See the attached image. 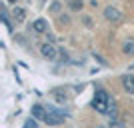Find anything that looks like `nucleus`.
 <instances>
[{
  "instance_id": "nucleus-7",
  "label": "nucleus",
  "mask_w": 134,
  "mask_h": 128,
  "mask_svg": "<svg viewBox=\"0 0 134 128\" xmlns=\"http://www.w3.org/2000/svg\"><path fill=\"white\" fill-rule=\"evenodd\" d=\"M122 86L128 94H134V76H124L122 78Z\"/></svg>"
},
{
  "instance_id": "nucleus-1",
  "label": "nucleus",
  "mask_w": 134,
  "mask_h": 128,
  "mask_svg": "<svg viewBox=\"0 0 134 128\" xmlns=\"http://www.w3.org/2000/svg\"><path fill=\"white\" fill-rule=\"evenodd\" d=\"M92 106H94L96 112H100V114H110V116H114V102L110 100V94H108L104 88H98L94 92Z\"/></svg>"
},
{
  "instance_id": "nucleus-6",
  "label": "nucleus",
  "mask_w": 134,
  "mask_h": 128,
  "mask_svg": "<svg viewBox=\"0 0 134 128\" xmlns=\"http://www.w3.org/2000/svg\"><path fill=\"white\" fill-rule=\"evenodd\" d=\"M32 118H36V120H44L46 118V110L42 104H34L32 106Z\"/></svg>"
},
{
  "instance_id": "nucleus-5",
  "label": "nucleus",
  "mask_w": 134,
  "mask_h": 128,
  "mask_svg": "<svg viewBox=\"0 0 134 128\" xmlns=\"http://www.w3.org/2000/svg\"><path fill=\"white\" fill-rule=\"evenodd\" d=\"M32 30H34V32H38V34H44L46 30H48V24H46V20H44V18L34 20V22H32Z\"/></svg>"
},
{
  "instance_id": "nucleus-8",
  "label": "nucleus",
  "mask_w": 134,
  "mask_h": 128,
  "mask_svg": "<svg viewBox=\"0 0 134 128\" xmlns=\"http://www.w3.org/2000/svg\"><path fill=\"white\" fill-rule=\"evenodd\" d=\"M122 52H124L126 56H134V38L124 40V44H122Z\"/></svg>"
},
{
  "instance_id": "nucleus-10",
  "label": "nucleus",
  "mask_w": 134,
  "mask_h": 128,
  "mask_svg": "<svg viewBox=\"0 0 134 128\" xmlns=\"http://www.w3.org/2000/svg\"><path fill=\"white\" fill-rule=\"evenodd\" d=\"M68 6H70V10L78 12V10H82L84 2H82V0H70V2H68Z\"/></svg>"
},
{
  "instance_id": "nucleus-11",
  "label": "nucleus",
  "mask_w": 134,
  "mask_h": 128,
  "mask_svg": "<svg viewBox=\"0 0 134 128\" xmlns=\"http://www.w3.org/2000/svg\"><path fill=\"white\" fill-rule=\"evenodd\" d=\"M24 128H38V122H36V118H28L26 122H24Z\"/></svg>"
},
{
  "instance_id": "nucleus-14",
  "label": "nucleus",
  "mask_w": 134,
  "mask_h": 128,
  "mask_svg": "<svg viewBox=\"0 0 134 128\" xmlns=\"http://www.w3.org/2000/svg\"><path fill=\"white\" fill-rule=\"evenodd\" d=\"M132 66H134V64H132Z\"/></svg>"
},
{
  "instance_id": "nucleus-12",
  "label": "nucleus",
  "mask_w": 134,
  "mask_h": 128,
  "mask_svg": "<svg viewBox=\"0 0 134 128\" xmlns=\"http://www.w3.org/2000/svg\"><path fill=\"white\" fill-rule=\"evenodd\" d=\"M58 8H60V2H54V4L50 6V10H52V12H56V10H58Z\"/></svg>"
},
{
  "instance_id": "nucleus-13",
  "label": "nucleus",
  "mask_w": 134,
  "mask_h": 128,
  "mask_svg": "<svg viewBox=\"0 0 134 128\" xmlns=\"http://www.w3.org/2000/svg\"><path fill=\"white\" fill-rule=\"evenodd\" d=\"M8 2H16V0H8Z\"/></svg>"
},
{
  "instance_id": "nucleus-9",
  "label": "nucleus",
  "mask_w": 134,
  "mask_h": 128,
  "mask_svg": "<svg viewBox=\"0 0 134 128\" xmlns=\"http://www.w3.org/2000/svg\"><path fill=\"white\" fill-rule=\"evenodd\" d=\"M12 16H14V20H16V22H22L24 20V16H26V12L22 10V8H14V10H12Z\"/></svg>"
},
{
  "instance_id": "nucleus-4",
  "label": "nucleus",
  "mask_w": 134,
  "mask_h": 128,
  "mask_svg": "<svg viewBox=\"0 0 134 128\" xmlns=\"http://www.w3.org/2000/svg\"><path fill=\"white\" fill-rule=\"evenodd\" d=\"M104 18H106V20H110V22H120L122 14H120L116 8H112V6H106V8H104Z\"/></svg>"
},
{
  "instance_id": "nucleus-2",
  "label": "nucleus",
  "mask_w": 134,
  "mask_h": 128,
  "mask_svg": "<svg viewBox=\"0 0 134 128\" xmlns=\"http://www.w3.org/2000/svg\"><path fill=\"white\" fill-rule=\"evenodd\" d=\"M58 48H56L52 42H44V44L40 46V54L44 56V58H48V60H56L58 58Z\"/></svg>"
},
{
  "instance_id": "nucleus-3",
  "label": "nucleus",
  "mask_w": 134,
  "mask_h": 128,
  "mask_svg": "<svg viewBox=\"0 0 134 128\" xmlns=\"http://www.w3.org/2000/svg\"><path fill=\"white\" fill-rule=\"evenodd\" d=\"M44 122L48 124V126H58V124L64 122V116H62V114H58V112H46Z\"/></svg>"
}]
</instances>
